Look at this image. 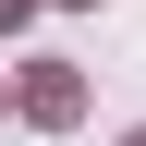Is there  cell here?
<instances>
[{
  "instance_id": "obj_1",
  "label": "cell",
  "mask_w": 146,
  "mask_h": 146,
  "mask_svg": "<svg viewBox=\"0 0 146 146\" xmlns=\"http://www.w3.org/2000/svg\"><path fill=\"white\" fill-rule=\"evenodd\" d=\"M25 110L36 122H73V73H25Z\"/></svg>"
},
{
  "instance_id": "obj_2",
  "label": "cell",
  "mask_w": 146,
  "mask_h": 146,
  "mask_svg": "<svg viewBox=\"0 0 146 146\" xmlns=\"http://www.w3.org/2000/svg\"><path fill=\"white\" fill-rule=\"evenodd\" d=\"M25 12H36V0H0V25H25Z\"/></svg>"
},
{
  "instance_id": "obj_3",
  "label": "cell",
  "mask_w": 146,
  "mask_h": 146,
  "mask_svg": "<svg viewBox=\"0 0 146 146\" xmlns=\"http://www.w3.org/2000/svg\"><path fill=\"white\" fill-rule=\"evenodd\" d=\"M122 146H146V134H122Z\"/></svg>"
}]
</instances>
